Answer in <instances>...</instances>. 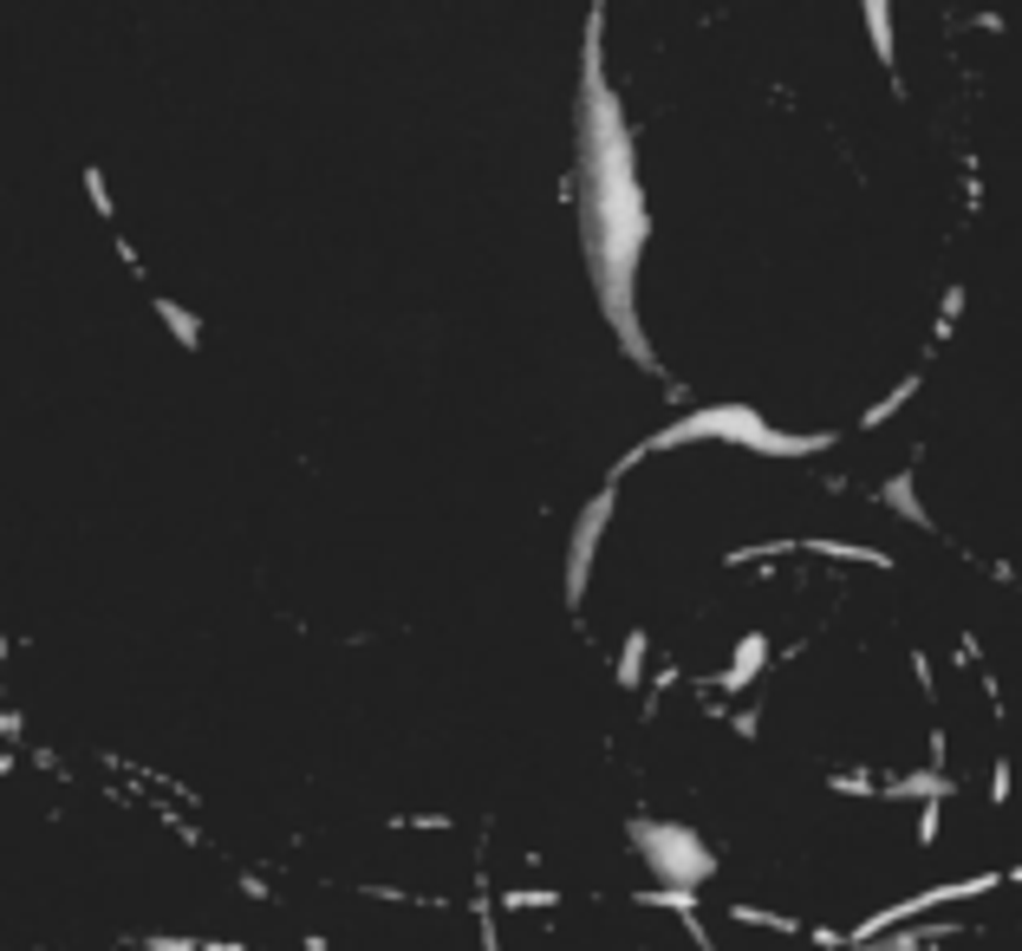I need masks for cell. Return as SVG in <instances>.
I'll use <instances>...</instances> for the list:
<instances>
[{"label": "cell", "mask_w": 1022, "mask_h": 951, "mask_svg": "<svg viewBox=\"0 0 1022 951\" xmlns=\"http://www.w3.org/2000/svg\"><path fill=\"white\" fill-rule=\"evenodd\" d=\"M964 300H971V293H964V280H957V287H944V300H938V339H931V346H944V339L957 333V320H964Z\"/></svg>", "instance_id": "cell-13"}, {"label": "cell", "mask_w": 1022, "mask_h": 951, "mask_svg": "<svg viewBox=\"0 0 1022 951\" xmlns=\"http://www.w3.org/2000/svg\"><path fill=\"white\" fill-rule=\"evenodd\" d=\"M763 679H768V633L756 626V633H743V639H736L730 665H723L710 684H717V704H723V697H736V691H756Z\"/></svg>", "instance_id": "cell-4"}, {"label": "cell", "mask_w": 1022, "mask_h": 951, "mask_svg": "<svg viewBox=\"0 0 1022 951\" xmlns=\"http://www.w3.org/2000/svg\"><path fill=\"white\" fill-rule=\"evenodd\" d=\"M632 847L644 854V867L658 873V886L704 893V880L717 873V847L697 827H684V821H632Z\"/></svg>", "instance_id": "cell-2"}, {"label": "cell", "mask_w": 1022, "mask_h": 951, "mask_svg": "<svg viewBox=\"0 0 1022 951\" xmlns=\"http://www.w3.org/2000/svg\"><path fill=\"white\" fill-rule=\"evenodd\" d=\"M911 840H918V847H938V840H944V802H925V809H918Z\"/></svg>", "instance_id": "cell-14"}, {"label": "cell", "mask_w": 1022, "mask_h": 951, "mask_svg": "<svg viewBox=\"0 0 1022 951\" xmlns=\"http://www.w3.org/2000/svg\"><path fill=\"white\" fill-rule=\"evenodd\" d=\"M990 809H1010V796H1017V763H1010V750H997L990 756Z\"/></svg>", "instance_id": "cell-12"}, {"label": "cell", "mask_w": 1022, "mask_h": 951, "mask_svg": "<svg viewBox=\"0 0 1022 951\" xmlns=\"http://www.w3.org/2000/svg\"><path fill=\"white\" fill-rule=\"evenodd\" d=\"M918 392H925V366H918V372H905V379H898V385L886 392V398H880V405H867V410H860V430H867V437H873V430H886L898 410L918 398Z\"/></svg>", "instance_id": "cell-8"}, {"label": "cell", "mask_w": 1022, "mask_h": 951, "mask_svg": "<svg viewBox=\"0 0 1022 951\" xmlns=\"http://www.w3.org/2000/svg\"><path fill=\"white\" fill-rule=\"evenodd\" d=\"M644 659H651V633H626V646H619V659H613V684H619V691H639Z\"/></svg>", "instance_id": "cell-11"}, {"label": "cell", "mask_w": 1022, "mask_h": 951, "mask_svg": "<svg viewBox=\"0 0 1022 951\" xmlns=\"http://www.w3.org/2000/svg\"><path fill=\"white\" fill-rule=\"evenodd\" d=\"M911 483H918V469H898L893 483H880V489H873V509H893V515H905L911 529H931V515H925V502H918V489H911Z\"/></svg>", "instance_id": "cell-6"}, {"label": "cell", "mask_w": 1022, "mask_h": 951, "mask_svg": "<svg viewBox=\"0 0 1022 951\" xmlns=\"http://www.w3.org/2000/svg\"><path fill=\"white\" fill-rule=\"evenodd\" d=\"M580 196V235H587V268L600 287V313L613 339L639 359L644 372H664L651 339L639 326V255L651 242V209H644L632 125L619 112V92L606 79V7L587 13V53H580V176L567 183Z\"/></svg>", "instance_id": "cell-1"}, {"label": "cell", "mask_w": 1022, "mask_h": 951, "mask_svg": "<svg viewBox=\"0 0 1022 951\" xmlns=\"http://www.w3.org/2000/svg\"><path fill=\"white\" fill-rule=\"evenodd\" d=\"M723 913H730V926H750V932H775V939H808V919H801V913H781V906L730 900Z\"/></svg>", "instance_id": "cell-5"}, {"label": "cell", "mask_w": 1022, "mask_h": 951, "mask_svg": "<svg viewBox=\"0 0 1022 951\" xmlns=\"http://www.w3.org/2000/svg\"><path fill=\"white\" fill-rule=\"evenodd\" d=\"M567 906V893L560 886H496V913L509 919V913H560Z\"/></svg>", "instance_id": "cell-9"}, {"label": "cell", "mask_w": 1022, "mask_h": 951, "mask_svg": "<svg viewBox=\"0 0 1022 951\" xmlns=\"http://www.w3.org/2000/svg\"><path fill=\"white\" fill-rule=\"evenodd\" d=\"M150 306H156V320L170 326V339H176L183 352H196V346H202V320H196L189 306H176L170 293H150Z\"/></svg>", "instance_id": "cell-10"}, {"label": "cell", "mask_w": 1022, "mask_h": 951, "mask_svg": "<svg viewBox=\"0 0 1022 951\" xmlns=\"http://www.w3.org/2000/svg\"><path fill=\"white\" fill-rule=\"evenodd\" d=\"M860 20H867V39H873V59L898 79V39H893V0H860Z\"/></svg>", "instance_id": "cell-7"}, {"label": "cell", "mask_w": 1022, "mask_h": 951, "mask_svg": "<svg viewBox=\"0 0 1022 951\" xmlns=\"http://www.w3.org/2000/svg\"><path fill=\"white\" fill-rule=\"evenodd\" d=\"M613 515H619V483H600L593 489V502L580 509V522H573V535H567V573H560V600L580 613L587 606V580H593V560H600V547L613 535Z\"/></svg>", "instance_id": "cell-3"}]
</instances>
